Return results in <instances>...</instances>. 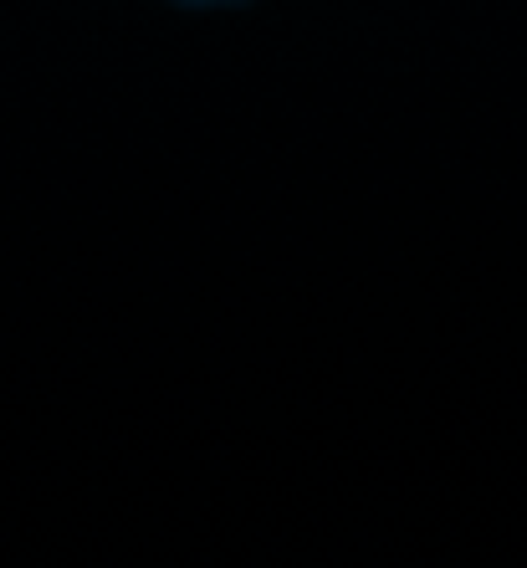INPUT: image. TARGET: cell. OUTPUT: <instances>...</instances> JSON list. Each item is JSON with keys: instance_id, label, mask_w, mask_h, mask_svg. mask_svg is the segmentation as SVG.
<instances>
[{"instance_id": "6da1fadb", "label": "cell", "mask_w": 527, "mask_h": 568, "mask_svg": "<svg viewBox=\"0 0 527 568\" xmlns=\"http://www.w3.org/2000/svg\"><path fill=\"white\" fill-rule=\"evenodd\" d=\"M180 6H241V0H180Z\"/></svg>"}]
</instances>
